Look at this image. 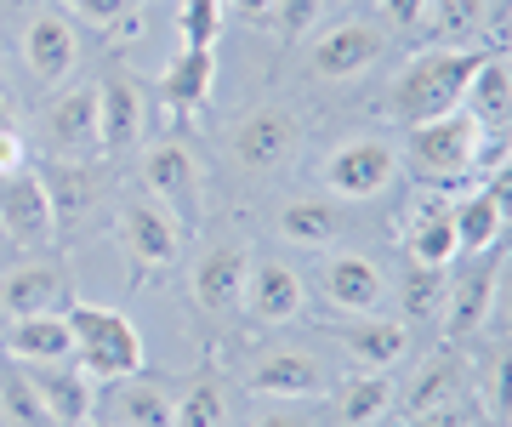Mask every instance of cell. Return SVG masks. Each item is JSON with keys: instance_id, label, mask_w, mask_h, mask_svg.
<instances>
[{"instance_id": "44dd1931", "label": "cell", "mask_w": 512, "mask_h": 427, "mask_svg": "<svg viewBox=\"0 0 512 427\" xmlns=\"http://www.w3.org/2000/svg\"><path fill=\"white\" fill-rule=\"evenodd\" d=\"M336 342L348 353V365H359V371H393L410 353V325L382 314H353L336 325Z\"/></svg>"}, {"instance_id": "ffe728a7", "label": "cell", "mask_w": 512, "mask_h": 427, "mask_svg": "<svg viewBox=\"0 0 512 427\" xmlns=\"http://www.w3.org/2000/svg\"><path fill=\"white\" fill-rule=\"evenodd\" d=\"M40 131H46L52 160H92V154H103L97 149V86H69L46 109V126Z\"/></svg>"}, {"instance_id": "9a60e30c", "label": "cell", "mask_w": 512, "mask_h": 427, "mask_svg": "<svg viewBox=\"0 0 512 427\" xmlns=\"http://www.w3.org/2000/svg\"><path fill=\"white\" fill-rule=\"evenodd\" d=\"M0 234L23 251H40L52 245L57 234V211H52V194L40 183L35 171H18V177H0Z\"/></svg>"}, {"instance_id": "b9f144b4", "label": "cell", "mask_w": 512, "mask_h": 427, "mask_svg": "<svg viewBox=\"0 0 512 427\" xmlns=\"http://www.w3.org/2000/svg\"><path fill=\"white\" fill-rule=\"evenodd\" d=\"M12 126H18V114H12V97L0 92V131H12Z\"/></svg>"}, {"instance_id": "7a4b0ae2", "label": "cell", "mask_w": 512, "mask_h": 427, "mask_svg": "<svg viewBox=\"0 0 512 427\" xmlns=\"http://www.w3.org/2000/svg\"><path fill=\"white\" fill-rule=\"evenodd\" d=\"M63 319H69V336H74V365L92 376L97 388H103V382H120V376H131V371H143L148 365L143 331H137L131 314H120V308L69 302Z\"/></svg>"}, {"instance_id": "d590c367", "label": "cell", "mask_w": 512, "mask_h": 427, "mask_svg": "<svg viewBox=\"0 0 512 427\" xmlns=\"http://www.w3.org/2000/svg\"><path fill=\"white\" fill-rule=\"evenodd\" d=\"M274 12H279V35L302 40L313 23L325 18V0H274Z\"/></svg>"}, {"instance_id": "4dcf8cb0", "label": "cell", "mask_w": 512, "mask_h": 427, "mask_svg": "<svg viewBox=\"0 0 512 427\" xmlns=\"http://www.w3.org/2000/svg\"><path fill=\"white\" fill-rule=\"evenodd\" d=\"M0 422L6 427H52V416H46L35 382H29V371H23L18 359L12 365L0 359Z\"/></svg>"}, {"instance_id": "8992f818", "label": "cell", "mask_w": 512, "mask_h": 427, "mask_svg": "<svg viewBox=\"0 0 512 427\" xmlns=\"http://www.w3.org/2000/svg\"><path fill=\"white\" fill-rule=\"evenodd\" d=\"M319 297L330 314H382V302L393 297V279L370 251H325L319 262Z\"/></svg>"}, {"instance_id": "52a82bcc", "label": "cell", "mask_w": 512, "mask_h": 427, "mask_svg": "<svg viewBox=\"0 0 512 427\" xmlns=\"http://www.w3.org/2000/svg\"><path fill=\"white\" fill-rule=\"evenodd\" d=\"M143 188L148 200H160L177 223L194 234L205 217V177H200V160L183 149V143H154L143 154Z\"/></svg>"}, {"instance_id": "5bb4252c", "label": "cell", "mask_w": 512, "mask_h": 427, "mask_svg": "<svg viewBox=\"0 0 512 427\" xmlns=\"http://www.w3.org/2000/svg\"><path fill=\"white\" fill-rule=\"evenodd\" d=\"M69 302H74V297H69V274H63V262L29 257V262L0 268V314H6V319L63 314Z\"/></svg>"}, {"instance_id": "4fadbf2b", "label": "cell", "mask_w": 512, "mask_h": 427, "mask_svg": "<svg viewBox=\"0 0 512 427\" xmlns=\"http://www.w3.org/2000/svg\"><path fill=\"white\" fill-rule=\"evenodd\" d=\"M97 422L109 427H177V393L160 376L131 371L97 388Z\"/></svg>"}, {"instance_id": "7c38bea8", "label": "cell", "mask_w": 512, "mask_h": 427, "mask_svg": "<svg viewBox=\"0 0 512 427\" xmlns=\"http://www.w3.org/2000/svg\"><path fill=\"white\" fill-rule=\"evenodd\" d=\"M18 52H23V63H29V75H35L40 86H63V80L74 75V63H80L74 18L63 12V6H40V12H29Z\"/></svg>"}, {"instance_id": "f35d334b", "label": "cell", "mask_w": 512, "mask_h": 427, "mask_svg": "<svg viewBox=\"0 0 512 427\" xmlns=\"http://www.w3.org/2000/svg\"><path fill=\"white\" fill-rule=\"evenodd\" d=\"M18 171H29V149H23V131H0V177H18Z\"/></svg>"}, {"instance_id": "8d00e7d4", "label": "cell", "mask_w": 512, "mask_h": 427, "mask_svg": "<svg viewBox=\"0 0 512 427\" xmlns=\"http://www.w3.org/2000/svg\"><path fill=\"white\" fill-rule=\"evenodd\" d=\"M63 12L74 23H92V29H114V23H126L131 0H63Z\"/></svg>"}, {"instance_id": "74e56055", "label": "cell", "mask_w": 512, "mask_h": 427, "mask_svg": "<svg viewBox=\"0 0 512 427\" xmlns=\"http://www.w3.org/2000/svg\"><path fill=\"white\" fill-rule=\"evenodd\" d=\"M382 23L399 29V35H416L427 23V0H382Z\"/></svg>"}, {"instance_id": "83f0119b", "label": "cell", "mask_w": 512, "mask_h": 427, "mask_svg": "<svg viewBox=\"0 0 512 427\" xmlns=\"http://www.w3.org/2000/svg\"><path fill=\"white\" fill-rule=\"evenodd\" d=\"M234 422V388L217 371H200L177 393V427H228Z\"/></svg>"}, {"instance_id": "9c48e42d", "label": "cell", "mask_w": 512, "mask_h": 427, "mask_svg": "<svg viewBox=\"0 0 512 427\" xmlns=\"http://www.w3.org/2000/svg\"><path fill=\"white\" fill-rule=\"evenodd\" d=\"M308 308V285H302V268H291L285 257H251V274H245V297H239V314H251V325H296Z\"/></svg>"}, {"instance_id": "30bf717a", "label": "cell", "mask_w": 512, "mask_h": 427, "mask_svg": "<svg viewBox=\"0 0 512 427\" xmlns=\"http://www.w3.org/2000/svg\"><path fill=\"white\" fill-rule=\"evenodd\" d=\"M245 393L268 399V405H308V399H325L330 393V376L313 353L279 348V353H262L245 371Z\"/></svg>"}, {"instance_id": "d6986e66", "label": "cell", "mask_w": 512, "mask_h": 427, "mask_svg": "<svg viewBox=\"0 0 512 427\" xmlns=\"http://www.w3.org/2000/svg\"><path fill=\"white\" fill-rule=\"evenodd\" d=\"M29 382H35L40 405L52 416V427H86L97 416V382L74 359H57V365H23Z\"/></svg>"}, {"instance_id": "5b68a950", "label": "cell", "mask_w": 512, "mask_h": 427, "mask_svg": "<svg viewBox=\"0 0 512 427\" xmlns=\"http://www.w3.org/2000/svg\"><path fill=\"white\" fill-rule=\"evenodd\" d=\"M399 149L387 143V137H348V143H336L325 154V194L330 200H376L387 188L399 183Z\"/></svg>"}, {"instance_id": "3957f363", "label": "cell", "mask_w": 512, "mask_h": 427, "mask_svg": "<svg viewBox=\"0 0 512 427\" xmlns=\"http://www.w3.org/2000/svg\"><path fill=\"white\" fill-rule=\"evenodd\" d=\"M404 154L416 166L421 183H439V188H456L461 177H473L478 166V149H484V131L473 126V114L467 109H450L439 120H421V126H404Z\"/></svg>"}, {"instance_id": "bcb514c9", "label": "cell", "mask_w": 512, "mask_h": 427, "mask_svg": "<svg viewBox=\"0 0 512 427\" xmlns=\"http://www.w3.org/2000/svg\"><path fill=\"white\" fill-rule=\"evenodd\" d=\"M0 92H6V80H0Z\"/></svg>"}, {"instance_id": "d4e9b609", "label": "cell", "mask_w": 512, "mask_h": 427, "mask_svg": "<svg viewBox=\"0 0 512 427\" xmlns=\"http://www.w3.org/2000/svg\"><path fill=\"white\" fill-rule=\"evenodd\" d=\"M0 353L18 359V365H57V359H74V336L63 314H29L12 319V331H0Z\"/></svg>"}, {"instance_id": "ee69618b", "label": "cell", "mask_w": 512, "mask_h": 427, "mask_svg": "<svg viewBox=\"0 0 512 427\" xmlns=\"http://www.w3.org/2000/svg\"><path fill=\"white\" fill-rule=\"evenodd\" d=\"M86 427H109V422H97V416H92V422H86Z\"/></svg>"}, {"instance_id": "6da1fadb", "label": "cell", "mask_w": 512, "mask_h": 427, "mask_svg": "<svg viewBox=\"0 0 512 427\" xmlns=\"http://www.w3.org/2000/svg\"><path fill=\"white\" fill-rule=\"evenodd\" d=\"M490 46H427L404 63L393 86H387V109L399 126H421V120H439V114L461 109L467 97V80L484 63Z\"/></svg>"}, {"instance_id": "7bdbcfd3", "label": "cell", "mask_w": 512, "mask_h": 427, "mask_svg": "<svg viewBox=\"0 0 512 427\" xmlns=\"http://www.w3.org/2000/svg\"><path fill=\"white\" fill-rule=\"evenodd\" d=\"M473 427H501V422H495V416H484V422H473Z\"/></svg>"}, {"instance_id": "60d3db41", "label": "cell", "mask_w": 512, "mask_h": 427, "mask_svg": "<svg viewBox=\"0 0 512 427\" xmlns=\"http://www.w3.org/2000/svg\"><path fill=\"white\" fill-rule=\"evenodd\" d=\"M222 6H234L245 18H262V12H274V0H222Z\"/></svg>"}, {"instance_id": "2e32d148", "label": "cell", "mask_w": 512, "mask_h": 427, "mask_svg": "<svg viewBox=\"0 0 512 427\" xmlns=\"http://www.w3.org/2000/svg\"><path fill=\"white\" fill-rule=\"evenodd\" d=\"M387 35L376 29V23L365 18H342V23H330L325 35L308 46V69L319 80H353V75H365L370 63L382 57Z\"/></svg>"}, {"instance_id": "ac0fdd59", "label": "cell", "mask_w": 512, "mask_h": 427, "mask_svg": "<svg viewBox=\"0 0 512 427\" xmlns=\"http://www.w3.org/2000/svg\"><path fill=\"white\" fill-rule=\"evenodd\" d=\"M148 131V103L143 86L131 75H109L97 86V149L103 154H131Z\"/></svg>"}, {"instance_id": "603a6c76", "label": "cell", "mask_w": 512, "mask_h": 427, "mask_svg": "<svg viewBox=\"0 0 512 427\" xmlns=\"http://www.w3.org/2000/svg\"><path fill=\"white\" fill-rule=\"evenodd\" d=\"M274 234L285 245H302V251H336V240L348 234V217L325 194H302V200H285L274 211Z\"/></svg>"}, {"instance_id": "f1b7e54d", "label": "cell", "mask_w": 512, "mask_h": 427, "mask_svg": "<svg viewBox=\"0 0 512 427\" xmlns=\"http://www.w3.org/2000/svg\"><path fill=\"white\" fill-rule=\"evenodd\" d=\"M461 388H473V365H467V353L444 348V353L427 359V371L416 376V388H410L404 405H410V416H416V410L439 405V399H450V393H461Z\"/></svg>"}, {"instance_id": "484cf974", "label": "cell", "mask_w": 512, "mask_h": 427, "mask_svg": "<svg viewBox=\"0 0 512 427\" xmlns=\"http://www.w3.org/2000/svg\"><path fill=\"white\" fill-rule=\"evenodd\" d=\"M211 86H217V52L211 46H183L160 75V103L171 114H194V109H205Z\"/></svg>"}, {"instance_id": "277c9868", "label": "cell", "mask_w": 512, "mask_h": 427, "mask_svg": "<svg viewBox=\"0 0 512 427\" xmlns=\"http://www.w3.org/2000/svg\"><path fill=\"white\" fill-rule=\"evenodd\" d=\"M507 257L501 245L495 251H478V257H461V274H444V297H439V319L450 342H473L478 331H490L495 308L507 302Z\"/></svg>"}, {"instance_id": "7402d4cb", "label": "cell", "mask_w": 512, "mask_h": 427, "mask_svg": "<svg viewBox=\"0 0 512 427\" xmlns=\"http://www.w3.org/2000/svg\"><path fill=\"white\" fill-rule=\"evenodd\" d=\"M461 109L473 114V126L484 131V137H501V131H507V120H512V63H507L501 46H490L484 63L473 69Z\"/></svg>"}, {"instance_id": "f546056e", "label": "cell", "mask_w": 512, "mask_h": 427, "mask_svg": "<svg viewBox=\"0 0 512 427\" xmlns=\"http://www.w3.org/2000/svg\"><path fill=\"white\" fill-rule=\"evenodd\" d=\"M40 183H46V194H52V211H57V217H80V211L97 200V171H92V160H52V171H46Z\"/></svg>"}, {"instance_id": "e575fe53", "label": "cell", "mask_w": 512, "mask_h": 427, "mask_svg": "<svg viewBox=\"0 0 512 427\" xmlns=\"http://www.w3.org/2000/svg\"><path fill=\"white\" fill-rule=\"evenodd\" d=\"M222 18H228L222 0H183L177 6V35H183V46H217Z\"/></svg>"}, {"instance_id": "d6a6232c", "label": "cell", "mask_w": 512, "mask_h": 427, "mask_svg": "<svg viewBox=\"0 0 512 427\" xmlns=\"http://www.w3.org/2000/svg\"><path fill=\"white\" fill-rule=\"evenodd\" d=\"M439 297H444V268H421L410 262V274H404V319H439Z\"/></svg>"}, {"instance_id": "ab89813d", "label": "cell", "mask_w": 512, "mask_h": 427, "mask_svg": "<svg viewBox=\"0 0 512 427\" xmlns=\"http://www.w3.org/2000/svg\"><path fill=\"white\" fill-rule=\"evenodd\" d=\"M251 427H319V422H313L308 410H296V405H274V410H262Z\"/></svg>"}, {"instance_id": "1f68e13d", "label": "cell", "mask_w": 512, "mask_h": 427, "mask_svg": "<svg viewBox=\"0 0 512 427\" xmlns=\"http://www.w3.org/2000/svg\"><path fill=\"white\" fill-rule=\"evenodd\" d=\"M427 23L444 40H478L490 29V0H427Z\"/></svg>"}, {"instance_id": "8fae6325", "label": "cell", "mask_w": 512, "mask_h": 427, "mask_svg": "<svg viewBox=\"0 0 512 427\" xmlns=\"http://www.w3.org/2000/svg\"><path fill=\"white\" fill-rule=\"evenodd\" d=\"M183 240H188V228L160 200L143 194V200L120 205V245H126V257L137 268H177L183 262Z\"/></svg>"}, {"instance_id": "836d02e7", "label": "cell", "mask_w": 512, "mask_h": 427, "mask_svg": "<svg viewBox=\"0 0 512 427\" xmlns=\"http://www.w3.org/2000/svg\"><path fill=\"white\" fill-rule=\"evenodd\" d=\"M484 416H490V410H484L478 388H461V393H450V399H439V405L416 410L410 427H473V422H484Z\"/></svg>"}, {"instance_id": "f6af8a7d", "label": "cell", "mask_w": 512, "mask_h": 427, "mask_svg": "<svg viewBox=\"0 0 512 427\" xmlns=\"http://www.w3.org/2000/svg\"><path fill=\"white\" fill-rule=\"evenodd\" d=\"M325 6H348V0H325Z\"/></svg>"}, {"instance_id": "ba28073f", "label": "cell", "mask_w": 512, "mask_h": 427, "mask_svg": "<svg viewBox=\"0 0 512 427\" xmlns=\"http://www.w3.org/2000/svg\"><path fill=\"white\" fill-rule=\"evenodd\" d=\"M234 166L245 177H274L279 166H291L296 149H302V126H296L291 109H274V103H262L251 109L245 120L234 126Z\"/></svg>"}, {"instance_id": "4316f807", "label": "cell", "mask_w": 512, "mask_h": 427, "mask_svg": "<svg viewBox=\"0 0 512 427\" xmlns=\"http://www.w3.org/2000/svg\"><path fill=\"white\" fill-rule=\"evenodd\" d=\"M393 410V371H359L336 388V427H382Z\"/></svg>"}, {"instance_id": "e0dca14e", "label": "cell", "mask_w": 512, "mask_h": 427, "mask_svg": "<svg viewBox=\"0 0 512 427\" xmlns=\"http://www.w3.org/2000/svg\"><path fill=\"white\" fill-rule=\"evenodd\" d=\"M245 274H251V245H239V240L211 245V251L194 262V274H188V285H194V302H200V314H211V319L239 314V297H245Z\"/></svg>"}, {"instance_id": "cb8c5ba5", "label": "cell", "mask_w": 512, "mask_h": 427, "mask_svg": "<svg viewBox=\"0 0 512 427\" xmlns=\"http://www.w3.org/2000/svg\"><path fill=\"white\" fill-rule=\"evenodd\" d=\"M450 228H456V251H461V257L495 251V245H501V234H507V200H501V194H490L484 183H473L467 194L456 188Z\"/></svg>"}]
</instances>
